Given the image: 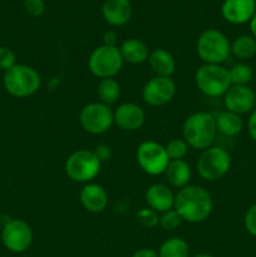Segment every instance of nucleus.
Instances as JSON below:
<instances>
[{
    "mask_svg": "<svg viewBox=\"0 0 256 257\" xmlns=\"http://www.w3.org/2000/svg\"><path fill=\"white\" fill-rule=\"evenodd\" d=\"M173 210L177 211L182 221L202 223L212 212L213 201L206 188L197 185H188L175 193Z\"/></svg>",
    "mask_w": 256,
    "mask_h": 257,
    "instance_id": "f257e3e1",
    "label": "nucleus"
},
{
    "mask_svg": "<svg viewBox=\"0 0 256 257\" xmlns=\"http://www.w3.org/2000/svg\"><path fill=\"white\" fill-rule=\"evenodd\" d=\"M217 136L215 114L208 112H195L188 115L182 125V137L193 150L205 151L213 145Z\"/></svg>",
    "mask_w": 256,
    "mask_h": 257,
    "instance_id": "f03ea898",
    "label": "nucleus"
},
{
    "mask_svg": "<svg viewBox=\"0 0 256 257\" xmlns=\"http://www.w3.org/2000/svg\"><path fill=\"white\" fill-rule=\"evenodd\" d=\"M4 89L15 98L34 95L42 85V77L35 68L27 64H15L7 70L3 78Z\"/></svg>",
    "mask_w": 256,
    "mask_h": 257,
    "instance_id": "7ed1b4c3",
    "label": "nucleus"
},
{
    "mask_svg": "<svg viewBox=\"0 0 256 257\" xmlns=\"http://www.w3.org/2000/svg\"><path fill=\"white\" fill-rule=\"evenodd\" d=\"M196 52L203 64H222L231 54V43L218 29H206L198 37Z\"/></svg>",
    "mask_w": 256,
    "mask_h": 257,
    "instance_id": "20e7f679",
    "label": "nucleus"
},
{
    "mask_svg": "<svg viewBox=\"0 0 256 257\" xmlns=\"http://www.w3.org/2000/svg\"><path fill=\"white\" fill-rule=\"evenodd\" d=\"M195 83L202 94L211 98L223 97L231 87L230 74L222 64H202L195 73Z\"/></svg>",
    "mask_w": 256,
    "mask_h": 257,
    "instance_id": "39448f33",
    "label": "nucleus"
},
{
    "mask_svg": "<svg viewBox=\"0 0 256 257\" xmlns=\"http://www.w3.org/2000/svg\"><path fill=\"white\" fill-rule=\"evenodd\" d=\"M232 160L230 153L222 147L211 146L202 151L196 162V170L203 181L213 182L225 177L231 170Z\"/></svg>",
    "mask_w": 256,
    "mask_h": 257,
    "instance_id": "423d86ee",
    "label": "nucleus"
},
{
    "mask_svg": "<svg viewBox=\"0 0 256 257\" xmlns=\"http://www.w3.org/2000/svg\"><path fill=\"white\" fill-rule=\"evenodd\" d=\"M102 163L93 151L77 150L68 156L64 170L68 177L78 183H89L99 175Z\"/></svg>",
    "mask_w": 256,
    "mask_h": 257,
    "instance_id": "0eeeda50",
    "label": "nucleus"
},
{
    "mask_svg": "<svg viewBox=\"0 0 256 257\" xmlns=\"http://www.w3.org/2000/svg\"><path fill=\"white\" fill-rule=\"evenodd\" d=\"M119 47L102 44L95 48L88 58V69L99 79L114 78L123 68Z\"/></svg>",
    "mask_w": 256,
    "mask_h": 257,
    "instance_id": "6e6552de",
    "label": "nucleus"
},
{
    "mask_svg": "<svg viewBox=\"0 0 256 257\" xmlns=\"http://www.w3.org/2000/svg\"><path fill=\"white\" fill-rule=\"evenodd\" d=\"M78 119L80 127L93 136L104 135L114 124L112 108L102 102H92L85 104L80 109Z\"/></svg>",
    "mask_w": 256,
    "mask_h": 257,
    "instance_id": "1a4fd4ad",
    "label": "nucleus"
},
{
    "mask_svg": "<svg viewBox=\"0 0 256 257\" xmlns=\"http://www.w3.org/2000/svg\"><path fill=\"white\" fill-rule=\"evenodd\" d=\"M136 160L141 170L150 176H160L165 173L170 163L165 146L156 141H145L141 143L137 147Z\"/></svg>",
    "mask_w": 256,
    "mask_h": 257,
    "instance_id": "9d476101",
    "label": "nucleus"
},
{
    "mask_svg": "<svg viewBox=\"0 0 256 257\" xmlns=\"http://www.w3.org/2000/svg\"><path fill=\"white\" fill-rule=\"evenodd\" d=\"M2 242L10 252H25L33 243L32 227L24 220L10 218L3 226Z\"/></svg>",
    "mask_w": 256,
    "mask_h": 257,
    "instance_id": "9b49d317",
    "label": "nucleus"
},
{
    "mask_svg": "<svg viewBox=\"0 0 256 257\" xmlns=\"http://www.w3.org/2000/svg\"><path fill=\"white\" fill-rule=\"evenodd\" d=\"M176 83L171 77H153L142 88V99L150 107H162L175 98Z\"/></svg>",
    "mask_w": 256,
    "mask_h": 257,
    "instance_id": "f8f14e48",
    "label": "nucleus"
},
{
    "mask_svg": "<svg viewBox=\"0 0 256 257\" xmlns=\"http://www.w3.org/2000/svg\"><path fill=\"white\" fill-rule=\"evenodd\" d=\"M223 105L236 114H247L256 107V94L248 85H231L223 95Z\"/></svg>",
    "mask_w": 256,
    "mask_h": 257,
    "instance_id": "ddd939ff",
    "label": "nucleus"
},
{
    "mask_svg": "<svg viewBox=\"0 0 256 257\" xmlns=\"http://www.w3.org/2000/svg\"><path fill=\"white\" fill-rule=\"evenodd\" d=\"M114 124L125 132H135L142 128L146 122V113L142 107L132 102L120 103L113 110Z\"/></svg>",
    "mask_w": 256,
    "mask_h": 257,
    "instance_id": "4468645a",
    "label": "nucleus"
},
{
    "mask_svg": "<svg viewBox=\"0 0 256 257\" xmlns=\"http://www.w3.org/2000/svg\"><path fill=\"white\" fill-rule=\"evenodd\" d=\"M256 13V0H225L221 7L223 19L230 24L248 23Z\"/></svg>",
    "mask_w": 256,
    "mask_h": 257,
    "instance_id": "2eb2a0df",
    "label": "nucleus"
},
{
    "mask_svg": "<svg viewBox=\"0 0 256 257\" xmlns=\"http://www.w3.org/2000/svg\"><path fill=\"white\" fill-rule=\"evenodd\" d=\"M79 201L88 212L102 213L108 206V193L105 188L98 183H85L80 190Z\"/></svg>",
    "mask_w": 256,
    "mask_h": 257,
    "instance_id": "dca6fc26",
    "label": "nucleus"
},
{
    "mask_svg": "<svg viewBox=\"0 0 256 257\" xmlns=\"http://www.w3.org/2000/svg\"><path fill=\"white\" fill-rule=\"evenodd\" d=\"M146 203L157 213L170 211L175 205V193L168 186L163 183H155L150 186L145 193Z\"/></svg>",
    "mask_w": 256,
    "mask_h": 257,
    "instance_id": "f3484780",
    "label": "nucleus"
},
{
    "mask_svg": "<svg viewBox=\"0 0 256 257\" xmlns=\"http://www.w3.org/2000/svg\"><path fill=\"white\" fill-rule=\"evenodd\" d=\"M102 14L112 27H123L132 18V4L130 0H104Z\"/></svg>",
    "mask_w": 256,
    "mask_h": 257,
    "instance_id": "a211bd4d",
    "label": "nucleus"
},
{
    "mask_svg": "<svg viewBox=\"0 0 256 257\" xmlns=\"http://www.w3.org/2000/svg\"><path fill=\"white\" fill-rule=\"evenodd\" d=\"M147 62L156 77H172L176 70L175 57L165 48L152 50Z\"/></svg>",
    "mask_w": 256,
    "mask_h": 257,
    "instance_id": "6ab92c4d",
    "label": "nucleus"
},
{
    "mask_svg": "<svg viewBox=\"0 0 256 257\" xmlns=\"http://www.w3.org/2000/svg\"><path fill=\"white\" fill-rule=\"evenodd\" d=\"M119 52L123 58V62L135 65L147 62L151 53L146 43L140 39H136V38H131V39H125L124 42H122V44L119 45Z\"/></svg>",
    "mask_w": 256,
    "mask_h": 257,
    "instance_id": "aec40b11",
    "label": "nucleus"
},
{
    "mask_svg": "<svg viewBox=\"0 0 256 257\" xmlns=\"http://www.w3.org/2000/svg\"><path fill=\"white\" fill-rule=\"evenodd\" d=\"M166 178L172 187L181 188L190 185L191 177H192V170L190 165L185 160L170 161L167 168H166Z\"/></svg>",
    "mask_w": 256,
    "mask_h": 257,
    "instance_id": "412c9836",
    "label": "nucleus"
},
{
    "mask_svg": "<svg viewBox=\"0 0 256 257\" xmlns=\"http://www.w3.org/2000/svg\"><path fill=\"white\" fill-rule=\"evenodd\" d=\"M217 133L226 137H235L242 131L243 120L240 114L225 109L215 114Z\"/></svg>",
    "mask_w": 256,
    "mask_h": 257,
    "instance_id": "4be33fe9",
    "label": "nucleus"
},
{
    "mask_svg": "<svg viewBox=\"0 0 256 257\" xmlns=\"http://www.w3.org/2000/svg\"><path fill=\"white\" fill-rule=\"evenodd\" d=\"M97 95L99 102L107 105H112L119 99L120 85L114 78H104L100 79L97 84Z\"/></svg>",
    "mask_w": 256,
    "mask_h": 257,
    "instance_id": "5701e85b",
    "label": "nucleus"
},
{
    "mask_svg": "<svg viewBox=\"0 0 256 257\" xmlns=\"http://www.w3.org/2000/svg\"><path fill=\"white\" fill-rule=\"evenodd\" d=\"M231 54L237 59L247 60L256 54V39L251 35H240L231 43Z\"/></svg>",
    "mask_w": 256,
    "mask_h": 257,
    "instance_id": "b1692460",
    "label": "nucleus"
},
{
    "mask_svg": "<svg viewBox=\"0 0 256 257\" xmlns=\"http://www.w3.org/2000/svg\"><path fill=\"white\" fill-rule=\"evenodd\" d=\"M190 252V246L183 238L171 237L160 246L158 257H191Z\"/></svg>",
    "mask_w": 256,
    "mask_h": 257,
    "instance_id": "393cba45",
    "label": "nucleus"
},
{
    "mask_svg": "<svg viewBox=\"0 0 256 257\" xmlns=\"http://www.w3.org/2000/svg\"><path fill=\"white\" fill-rule=\"evenodd\" d=\"M231 84L232 85H248L253 78V69L247 63H237L228 69Z\"/></svg>",
    "mask_w": 256,
    "mask_h": 257,
    "instance_id": "a878e982",
    "label": "nucleus"
},
{
    "mask_svg": "<svg viewBox=\"0 0 256 257\" xmlns=\"http://www.w3.org/2000/svg\"><path fill=\"white\" fill-rule=\"evenodd\" d=\"M188 148L190 147L183 138H172L165 146V150L170 161L183 160L187 156Z\"/></svg>",
    "mask_w": 256,
    "mask_h": 257,
    "instance_id": "bb28decb",
    "label": "nucleus"
},
{
    "mask_svg": "<svg viewBox=\"0 0 256 257\" xmlns=\"http://www.w3.org/2000/svg\"><path fill=\"white\" fill-rule=\"evenodd\" d=\"M136 218L137 222L145 228H155L156 226L160 225V213L150 207L141 208L136 215Z\"/></svg>",
    "mask_w": 256,
    "mask_h": 257,
    "instance_id": "cd10ccee",
    "label": "nucleus"
},
{
    "mask_svg": "<svg viewBox=\"0 0 256 257\" xmlns=\"http://www.w3.org/2000/svg\"><path fill=\"white\" fill-rule=\"evenodd\" d=\"M181 223H182V218L178 215L177 211L172 208V210L161 213L158 226H161L165 231H175L176 228L180 227Z\"/></svg>",
    "mask_w": 256,
    "mask_h": 257,
    "instance_id": "c85d7f7f",
    "label": "nucleus"
},
{
    "mask_svg": "<svg viewBox=\"0 0 256 257\" xmlns=\"http://www.w3.org/2000/svg\"><path fill=\"white\" fill-rule=\"evenodd\" d=\"M17 63V55L13 52V49L8 47H0V70L7 72L12 69Z\"/></svg>",
    "mask_w": 256,
    "mask_h": 257,
    "instance_id": "c756f323",
    "label": "nucleus"
},
{
    "mask_svg": "<svg viewBox=\"0 0 256 257\" xmlns=\"http://www.w3.org/2000/svg\"><path fill=\"white\" fill-rule=\"evenodd\" d=\"M243 226L251 236L256 237V203L250 206L246 211L245 217H243Z\"/></svg>",
    "mask_w": 256,
    "mask_h": 257,
    "instance_id": "7c9ffc66",
    "label": "nucleus"
},
{
    "mask_svg": "<svg viewBox=\"0 0 256 257\" xmlns=\"http://www.w3.org/2000/svg\"><path fill=\"white\" fill-rule=\"evenodd\" d=\"M24 8L27 13L32 17H40L45 12L44 0H24Z\"/></svg>",
    "mask_w": 256,
    "mask_h": 257,
    "instance_id": "2f4dec72",
    "label": "nucleus"
},
{
    "mask_svg": "<svg viewBox=\"0 0 256 257\" xmlns=\"http://www.w3.org/2000/svg\"><path fill=\"white\" fill-rule=\"evenodd\" d=\"M93 152H94V155L97 156L98 160L100 161V163L108 162V161L112 158V148H110L108 145H104V143L98 145L97 147L93 150Z\"/></svg>",
    "mask_w": 256,
    "mask_h": 257,
    "instance_id": "473e14b6",
    "label": "nucleus"
},
{
    "mask_svg": "<svg viewBox=\"0 0 256 257\" xmlns=\"http://www.w3.org/2000/svg\"><path fill=\"white\" fill-rule=\"evenodd\" d=\"M247 132L251 140L256 143V107L250 113L247 119Z\"/></svg>",
    "mask_w": 256,
    "mask_h": 257,
    "instance_id": "72a5a7b5",
    "label": "nucleus"
},
{
    "mask_svg": "<svg viewBox=\"0 0 256 257\" xmlns=\"http://www.w3.org/2000/svg\"><path fill=\"white\" fill-rule=\"evenodd\" d=\"M118 35L114 30H108L103 35V44L105 45H112V47H118Z\"/></svg>",
    "mask_w": 256,
    "mask_h": 257,
    "instance_id": "f704fd0d",
    "label": "nucleus"
},
{
    "mask_svg": "<svg viewBox=\"0 0 256 257\" xmlns=\"http://www.w3.org/2000/svg\"><path fill=\"white\" fill-rule=\"evenodd\" d=\"M132 257H158V252L156 250H153V248L143 247L136 251Z\"/></svg>",
    "mask_w": 256,
    "mask_h": 257,
    "instance_id": "c9c22d12",
    "label": "nucleus"
},
{
    "mask_svg": "<svg viewBox=\"0 0 256 257\" xmlns=\"http://www.w3.org/2000/svg\"><path fill=\"white\" fill-rule=\"evenodd\" d=\"M250 30H251V37H253L256 39V13L252 18H251L250 22Z\"/></svg>",
    "mask_w": 256,
    "mask_h": 257,
    "instance_id": "e433bc0d",
    "label": "nucleus"
},
{
    "mask_svg": "<svg viewBox=\"0 0 256 257\" xmlns=\"http://www.w3.org/2000/svg\"><path fill=\"white\" fill-rule=\"evenodd\" d=\"M192 257H213V256L210 255V253H197V255H195Z\"/></svg>",
    "mask_w": 256,
    "mask_h": 257,
    "instance_id": "4c0bfd02",
    "label": "nucleus"
},
{
    "mask_svg": "<svg viewBox=\"0 0 256 257\" xmlns=\"http://www.w3.org/2000/svg\"><path fill=\"white\" fill-rule=\"evenodd\" d=\"M0 205H2V197H0Z\"/></svg>",
    "mask_w": 256,
    "mask_h": 257,
    "instance_id": "58836bf2",
    "label": "nucleus"
}]
</instances>
